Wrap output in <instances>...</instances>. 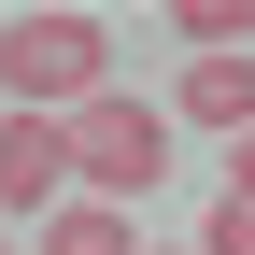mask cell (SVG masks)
Returning <instances> with one entry per match:
<instances>
[{
    "mask_svg": "<svg viewBox=\"0 0 255 255\" xmlns=\"http://www.w3.org/2000/svg\"><path fill=\"white\" fill-rule=\"evenodd\" d=\"M114 71V28L100 14H0V85H14V114H85Z\"/></svg>",
    "mask_w": 255,
    "mask_h": 255,
    "instance_id": "obj_1",
    "label": "cell"
},
{
    "mask_svg": "<svg viewBox=\"0 0 255 255\" xmlns=\"http://www.w3.org/2000/svg\"><path fill=\"white\" fill-rule=\"evenodd\" d=\"M57 128H71V184H85V199H156V184H170V114H156V100H114V85H100V100H85V114H57Z\"/></svg>",
    "mask_w": 255,
    "mask_h": 255,
    "instance_id": "obj_2",
    "label": "cell"
},
{
    "mask_svg": "<svg viewBox=\"0 0 255 255\" xmlns=\"http://www.w3.org/2000/svg\"><path fill=\"white\" fill-rule=\"evenodd\" d=\"M0 213H71V128L57 114H0Z\"/></svg>",
    "mask_w": 255,
    "mask_h": 255,
    "instance_id": "obj_3",
    "label": "cell"
},
{
    "mask_svg": "<svg viewBox=\"0 0 255 255\" xmlns=\"http://www.w3.org/2000/svg\"><path fill=\"white\" fill-rule=\"evenodd\" d=\"M184 114L241 142V128H255V57H184Z\"/></svg>",
    "mask_w": 255,
    "mask_h": 255,
    "instance_id": "obj_4",
    "label": "cell"
},
{
    "mask_svg": "<svg viewBox=\"0 0 255 255\" xmlns=\"http://www.w3.org/2000/svg\"><path fill=\"white\" fill-rule=\"evenodd\" d=\"M43 255H142V227L114 199H71V213H43Z\"/></svg>",
    "mask_w": 255,
    "mask_h": 255,
    "instance_id": "obj_5",
    "label": "cell"
},
{
    "mask_svg": "<svg viewBox=\"0 0 255 255\" xmlns=\"http://www.w3.org/2000/svg\"><path fill=\"white\" fill-rule=\"evenodd\" d=\"M227 199H255V128H241V142H227Z\"/></svg>",
    "mask_w": 255,
    "mask_h": 255,
    "instance_id": "obj_6",
    "label": "cell"
},
{
    "mask_svg": "<svg viewBox=\"0 0 255 255\" xmlns=\"http://www.w3.org/2000/svg\"><path fill=\"white\" fill-rule=\"evenodd\" d=\"M142 255H156V241H142ZM170 255H199V241H170Z\"/></svg>",
    "mask_w": 255,
    "mask_h": 255,
    "instance_id": "obj_7",
    "label": "cell"
}]
</instances>
